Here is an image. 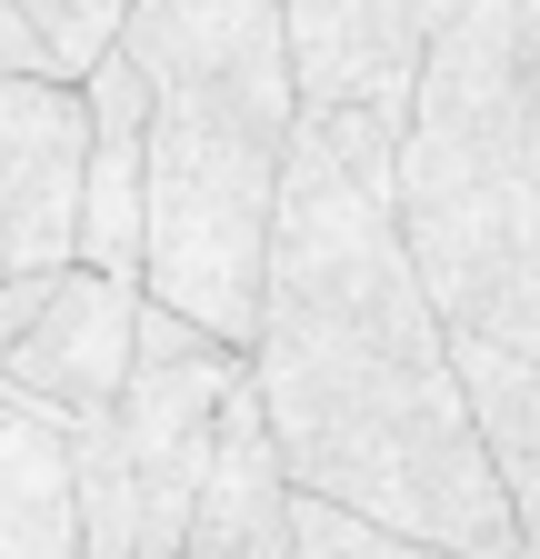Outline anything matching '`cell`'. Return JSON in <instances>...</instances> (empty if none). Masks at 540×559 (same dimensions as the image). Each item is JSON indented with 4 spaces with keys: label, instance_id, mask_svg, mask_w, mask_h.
<instances>
[{
    "label": "cell",
    "instance_id": "obj_10",
    "mask_svg": "<svg viewBox=\"0 0 540 559\" xmlns=\"http://www.w3.org/2000/svg\"><path fill=\"white\" fill-rule=\"evenodd\" d=\"M190 360H231V349L221 340H200L190 320H171V310H130V380H141V370H190Z\"/></svg>",
    "mask_w": 540,
    "mask_h": 559
},
{
    "label": "cell",
    "instance_id": "obj_3",
    "mask_svg": "<svg viewBox=\"0 0 540 559\" xmlns=\"http://www.w3.org/2000/svg\"><path fill=\"white\" fill-rule=\"evenodd\" d=\"M390 240L450 349L540 360V11L431 0L390 130Z\"/></svg>",
    "mask_w": 540,
    "mask_h": 559
},
{
    "label": "cell",
    "instance_id": "obj_8",
    "mask_svg": "<svg viewBox=\"0 0 540 559\" xmlns=\"http://www.w3.org/2000/svg\"><path fill=\"white\" fill-rule=\"evenodd\" d=\"M21 21H31V60L50 91H81L120 50V0H21Z\"/></svg>",
    "mask_w": 540,
    "mask_h": 559
},
{
    "label": "cell",
    "instance_id": "obj_6",
    "mask_svg": "<svg viewBox=\"0 0 540 559\" xmlns=\"http://www.w3.org/2000/svg\"><path fill=\"white\" fill-rule=\"evenodd\" d=\"M81 91L0 81V280H60L81 260Z\"/></svg>",
    "mask_w": 540,
    "mask_h": 559
},
{
    "label": "cell",
    "instance_id": "obj_9",
    "mask_svg": "<svg viewBox=\"0 0 540 559\" xmlns=\"http://www.w3.org/2000/svg\"><path fill=\"white\" fill-rule=\"evenodd\" d=\"M281 530H291V549H281V559H441V549L390 539V530H371V520H351V510H320V500H301V489H291Z\"/></svg>",
    "mask_w": 540,
    "mask_h": 559
},
{
    "label": "cell",
    "instance_id": "obj_7",
    "mask_svg": "<svg viewBox=\"0 0 540 559\" xmlns=\"http://www.w3.org/2000/svg\"><path fill=\"white\" fill-rule=\"evenodd\" d=\"M0 559H71V469L21 419H0Z\"/></svg>",
    "mask_w": 540,
    "mask_h": 559
},
{
    "label": "cell",
    "instance_id": "obj_2",
    "mask_svg": "<svg viewBox=\"0 0 540 559\" xmlns=\"http://www.w3.org/2000/svg\"><path fill=\"white\" fill-rule=\"evenodd\" d=\"M141 70V300L240 360L291 160L281 0H120Z\"/></svg>",
    "mask_w": 540,
    "mask_h": 559
},
{
    "label": "cell",
    "instance_id": "obj_11",
    "mask_svg": "<svg viewBox=\"0 0 540 559\" xmlns=\"http://www.w3.org/2000/svg\"><path fill=\"white\" fill-rule=\"evenodd\" d=\"M0 81H40V60H31V21H21V0H0Z\"/></svg>",
    "mask_w": 540,
    "mask_h": 559
},
{
    "label": "cell",
    "instance_id": "obj_1",
    "mask_svg": "<svg viewBox=\"0 0 540 559\" xmlns=\"http://www.w3.org/2000/svg\"><path fill=\"white\" fill-rule=\"evenodd\" d=\"M240 390L301 500L441 559H530L460 419L450 340L390 240V120H291Z\"/></svg>",
    "mask_w": 540,
    "mask_h": 559
},
{
    "label": "cell",
    "instance_id": "obj_5",
    "mask_svg": "<svg viewBox=\"0 0 540 559\" xmlns=\"http://www.w3.org/2000/svg\"><path fill=\"white\" fill-rule=\"evenodd\" d=\"M431 0H281V81L301 120H390L411 110Z\"/></svg>",
    "mask_w": 540,
    "mask_h": 559
},
{
    "label": "cell",
    "instance_id": "obj_4",
    "mask_svg": "<svg viewBox=\"0 0 540 559\" xmlns=\"http://www.w3.org/2000/svg\"><path fill=\"white\" fill-rule=\"evenodd\" d=\"M130 310H141L130 280L60 270L50 300H40V320L0 349V419L50 430V440L110 419V400L130 390Z\"/></svg>",
    "mask_w": 540,
    "mask_h": 559
},
{
    "label": "cell",
    "instance_id": "obj_12",
    "mask_svg": "<svg viewBox=\"0 0 540 559\" xmlns=\"http://www.w3.org/2000/svg\"><path fill=\"white\" fill-rule=\"evenodd\" d=\"M40 300H50V280H0V349L40 320Z\"/></svg>",
    "mask_w": 540,
    "mask_h": 559
}]
</instances>
